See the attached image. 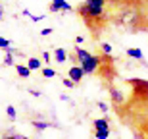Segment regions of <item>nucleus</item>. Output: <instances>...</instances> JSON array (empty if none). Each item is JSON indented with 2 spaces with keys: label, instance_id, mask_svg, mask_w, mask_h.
I'll return each mask as SVG.
<instances>
[{
  "label": "nucleus",
  "instance_id": "1",
  "mask_svg": "<svg viewBox=\"0 0 148 139\" xmlns=\"http://www.w3.org/2000/svg\"><path fill=\"white\" fill-rule=\"evenodd\" d=\"M110 16L114 23L125 27L129 33H137L138 29H148V16H144L140 8L129 0H117Z\"/></svg>",
  "mask_w": 148,
  "mask_h": 139
},
{
  "label": "nucleus",
  "instance_id": "2",
  "mask_svg": "<svg viewBox=\"0 0 148 139\" xmlns=\"http://www.w3.org/2000/svg\"><path fill=\"white\" fill-rule=\"evenodd\" d=\"M75 56H77L79 66H81L87 73H94L96 70H98V66H100L98 56H92L90 52H87V50L81 48V46H75Z\"/></svg>",
  "mask_w": 148,
  "mask_h": 139
},
{
  "label": "nucleus",
  "instance_id": "3",
  "mask_svg": "<svg viewBox=\"0 0 148 139\" xmlns=\"http://www.w3.org/2000/svg\"><path fill=\"white\" fill-rule=\"evenodd\" d=\"M85 75H87V72H85L81 66H71V68H69V72H67V77H71L75 83H79Z\"/></svg>",
  "mask_w": 148,
  "mask_h": 139
},
{
  "label": "nucleus",
  "instance_id": "4",
  "mask_svg": "<svg viewBox=\"0 0 148 139\" xmlns=\"http://www.w3.org/2000/svg\"><path fill=\"white\" fill-rule=\"evenodd\" d=\"M50 12H71V6L67 4L66 0H52Z\"/></svg>",
  "mask_w": 148,
  "mask_h": 139
},
{
  "label": "nucleus",
  "instance_id": "5",
  "mask_svg": "<svg viewBox=\"0 0 148 139\" xmlns=\"http://www.w3.org/2000/svg\"><path fill=\"white\" fill-rule=\"evenodd\" d=\"M16 72H17V75H19V77L27 79L29 75H31V72H33V70H31L27 64H25V66H23V64H16Z\"/></svg>",
  "mask_w": 148,
  "mask_h": 139
},
{
  "label": "nucleus",
  "instance_id": "6",
  "mask_svg": "<svg viewBox=\"0 0 148 139\" xmlns=\"http://www.w3.org/2000/svg\"><path fill=\"white\" fill-rule=\"evenodd\" d=\"M54 58H56V62H58V64H64V62L67 60V52H66V48L58 46V48L54 50Z\"/></svg>",
  "mask_w": 148,
  "mask_h": 139
},
{
  "label": "nucleus",
  "instance_id": "7",
  "mask_svg": "<svg viewBox=\"0 0 148 139\" xmlns=\"http://www.w3.org/2000/svg\"><path fill=\"white\" fill-rule=\"evenodd\" d=\"M104 129H110V124H108V120H104V118L94 120V131H104Z\"/></svg>",
  "mask_w": 148,
  "mask_h": 139
},
{
  "label": "nucleus",
  "instance_id": "8",
  "mask_svg": "<svg viewBox=\"0 0 148 139\" xmlns=\"http://www.w3.org/2000/svg\"><path fill=\"white\" fill-rule=\"evenodd\" d=\"M127 56H129V58H135V60H143L144 58L140 48H127Z\"/></svg>",
  "mask_w": 148,
  "mask_h": 139
},
{
  "label": "nucleus",
  "instance_id": "9",
  "mask_svg": "<svg viewBox=\"0 0 148 139\" xmlns=\"http://www.w3.org/2000/svg\"><path fill=\"white\" fill-rule=\"evenodd\" d=\"M110 97H112V100H114L115 104H121L123 102V95H121V91H117V89H110Z\"/></svg>",
  "mask_w": 148,
  "mask_h": 139
},
{
  "label": "nucleus",
  "instance_id": "10",
  "mask_svg": "<svg viewBox=\"0 0 148 139\" xmlns=\"http://www.w3.org/2000/svg\"><path fill=\"white\" fill-rule=\"evenodd\" d=\"M27 66L31 68V70H40V60L35 58V56H31V58L27 60Z\"/></svg>",
  "mask_w": 148,
  "mask_h": 139
},
{
  "label": "nucleus",
  "instance_id": "11",
  "mask_svg": "<svg viewBox=\"0 0 148 139\" xmlns=\"http://www.w3.org/2000/svg\"><path fill=\"white\" fill-rule=\"evenodd\" d=\"M33 128L37 129V131H44V129L52 128V124H48V122H33Z\"/></svg>",
  "mask_w": 148,
  "mask_h": 139
},
{
  "label": "nucleus",
  "instance_id": "12",
  "mask_svg": "<svg viewBox=\"0 0 148 139\" xmlns=\"http://www.w3.org/2000/svg\"><path fill=\"white\" fill-rule=\"evenodd\" d=\"M110 137V129H104V131H94V139H108Z\"/></svg>",
  "mask_w": 148,
  "mask_h": 139
},
{
  "label": "nucleus",
  "instance_id": "13",
  "mask_svg": "<svg viewBox=\"0 0 148 139\" xmlns=\"http://www.w3.org/2000/svg\"><path fill=\"white\" fill-rule=\"evenodd\" d=\"M56 72L52 70V68H42V77H54Z\"/></svg>",
  "mask_w": 148,
  "mask_h": 139
},
{
  "label": "nucleus",
  "instance_id": "14",
  "mask_svg": "<svg viewBox=\"0 0 148 139\" xmlns=\"http://www.w3.org/2000/svg\"><path fill=\"white\" fill-rule=\"evenodd\" d=\"M6 114L10 116V120H16V108L14 106H6Z\"/></svg>",
  "mask_w": 148,
  "mask_h": 139
},
{
  "label": "nucleus",
  "instance_id": "15",
  "mask_svg": "<svg viewBox=\"0 0 148 139\" xmlns=\"http://www.w3.org/2000/svg\"><path fill=\"white\" fill-rule=\"evenodd\" d=\"M4 66H16V62H14L12 54H6L4 56Z\"/></svg>",
  "mask_w": 148,
  "mask_h": 139
},
{
  "label": "nucleus",
  "instance_id": "16",
  "mask_svg": "<svg viewBox=\"0 0 148 139\" xmlns=\"http://www.w3.org/2000/svg\"><path fill=\"white\" fill-rule=\"evenodd\" d=\"M64 85H66L67 89H71V87H75V81L71 77H64Z\"/></svg>",
  "mask_w": 148,
  "mask_h": 139
},
{
  "label": "nucleus",
  "instance_id": "17",
  "mask_svg": "<svg viewBox=\"0 0 148 139\" xmlns=\"http://www.w3.org/2000/svg\"><path fill=\"white\" fill-rule=\"evenodd\" d=\"M40 35H42V37H48V35H52V27H44V29H40Z\"/></svg>",
  "mask_w": 148,
  "mask_h": 139
},
{
  "label": "nucleus",
  "instance_id": "18",
  "mask_svg": "<svg viewBox=\"0 0 148 139\" xmlns=\"http://www.w3.org/2000/svg\"><path fill=\"white\" fill-rule=\"evenodd\" d=\"M102 50H104V54H112V46L108 45V43H104V45H102Z\"/></svg>",
  "mask_w": 148,
  "mask_h": 139
},
{
  "label": "nucleus",
  "instance_id": "19",
  "mask_svg": "<svg viewBox=\"0 0 148 139\" xmlns=\"http://www.w3.org/2000/svg\"><path fill=\"white\" fill-rule=\"evenodd\" d=\"M98 110L100 112H108V104H106V102H98Z\"/></svg>",
  "mask_w": 148,
  "mask_h": 139
},
{
  "label": "nucleus",
  "instance_id": "20",
  "mask_svg": "<svg viewBox=\"0 0 148 139\" xmlns=\"http://www.w3.org/2000/svg\"><path fill=\"white\" fill-rule=\"evenodd\" d=\"M42 58H44V62L50 64V52H42Z\"/></svg>",
  "mask_w": 148,
  "mask_h": 139
},
{
  "label": "nucleus",
  "instance_id": "21",
  "mask_svg": "<svg viewBox=\"0 0 148 139\" xmlns=\"http://www.w3.org/2000/svg\"><path fill=\"white\" fill-rule=\"evenodd\" d=\"M2 139H21V135H6V137Z\"/></svg>",
  "mask_w": 148,
  "mask_h": 139
},
{
  "label": "nucleus",
  "instance_id": "22",
  "mask_svg": "<svg viewBox=\"0 0 148 139\" xmlns=\"http://www.w3.org/2000/svg\"><path fill=\"white\" fill-rule=\"evenodd\" d=\"M75 43H77V45H81V43H83V37H81V35H77V37H75Z\"/></svg>",
  "mask_w": 148,
  "mask_h": 139
},
{
  "label": "nucleus",
  "instance_id": "23",
  "mask_svg": "<svg viewBox=\"0 0 148 139\" xmlns=\"http://www.w3.org/2000/svg\"><path fill=\"white\" fill-rule=\"evenodd\" d=\"M2 17H4V10H2V8H0V19H2Z\"/></svg>",
  "mask_w": 148,
  "mask_h": 139
},
{
  "label": "nucleus",
  "instance_id": "24",
  "mask_svg": "<svg viewBox=\"0 0 148 139\" xmlns=\"http://www.w3.org/2000/svg\"><path fill=\"white\" fill-rule=\"evenodd\" d=\"M108 2H110V4H112V2H114V4H115V2H117V0H108Z\"/></svg>",
  "mask_w": 148,
  "mask_h": 139
}]
</instances>
